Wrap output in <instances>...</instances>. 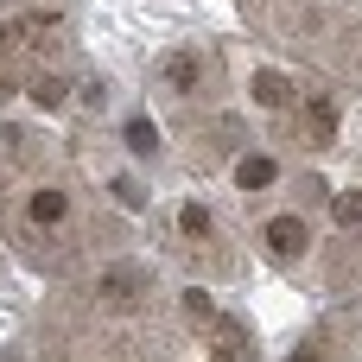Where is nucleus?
I'll list each match as a JSON object with an SVG mask.
<instances>
[{
    "label": "nucleus",
    "instance_id": "nucleus-1",
    "mask_svg": "<svg viewBox=\"0 0 362 362\" xmlns=\"http://www.w3.org/2000/svg\"><path fill=\"white\" fill-rule=\"evenodd\" d=\"M267 248H274V255H299V248H305V223H299V216L267 223Z\"/></svg>",
    "mask_w": 362,
    "mask_h": 362
},
{
    "label": "nucleus",
    "instance_id": "nucleus-2",
    "mask_svg": "<svg viewBox=\"0 0 362 362\" xmlns=\"http://www.w3.org/2000/svg\"><path fill=\"white\" fill-rule=\"evenodd\" d=\"M255 102H261V108H280V102H286V76H280V70H261V76H255Z\"/></svg>",
    "mask_w": 362,
    "mask_h": 362
},
{
    "label": "nucleus",
    "instance_id": "nucleus-3",
    "mask_svg": "<svg viewBox=\"0 0 362 362\" xmlns=\"http://www.w3.org/2000/svg\"><path fill=\"white\" fill-rule=\"evenodd\" d=\"M235 178H242V191H261V185H274V159H261V153H255V159H242V165H235Z\"/></svg>",
    "mask_w": 362,
    "mask_h": 362
},
{
    "label": "nucleus",
    "instance_id": "nucleus-4",
    "mask_svg": "<svg viewBox=\"0 0 362 362\" xmlns=\"http://www.w3.org/2000/svg\"><path fill=\"white\" fill-rule=\"evenodd\" d=\"M140 280H146V274H140V267H115V274H108V280H102V286H108V299H115V305H127V299H134V286H140Z\"/></svg>",
    "mask_w": 362,
    "mask_h": 362
},
{
    "label": "nucleus",
    "instance_id": "nucleus-5",
    "mask_svg": "<svg viewBox=\"0 0 362 362\" xmlns=\"http://www.w3.org/2000/svg\"><path fill=\"white\" fill-rule=\"evenodd\" d=\"M165 76H172L178 89H191V83H197V57H191V51H172V64H165Z\"/></svg>",
    "mask_w": 362,
    "mask_h": 362
},
{
    "label": "nucleus",
    "instance_id": "nucleus-6",
    "mask_svg": "<svg viewBox=\"0 0 362 362\" xmlns=\"http://www.w3.org/2000/svg\"><path fill=\"white\" fill-rule=\"evenodd\" d=\"M305 127H312V140H331V127H337V108H331V102H312Z\"/></svg>",
    "mask_w": 362,
    "mask_h": 362
},
{
    "label": "nucleus",
    "instance_id": "nucleus-7",
    "mask_svg": "<svg viewBox=\"0 0 362 362\" xmlns=\"http://www.w3.org/2000/svg\"><path fill=\"white\" fill-rule=\"evenodd\" d=\"M127 146H134V153H153V146H159V127H153L146 115H140V121H127Z\"/></svg>",
    "mask_w": 362,
    "mask_h": 362
},
{
    "label": "nucleus",
    "instance_id": "nucleus-8",
    "mask_svg": "<svg viewBox=\"0 0 362 362\" xmlns=\"http://www.w3.org/2000/svg\"><path fill=\"white\" fill-rule=\"evenodd\" d=\"M64 216V191H38L32 197V223H57Z\"/></svg>",
    "mask_w": 362,
    "mask_h": 362
},
{
    "label": "nucleus",
    "instance_id": "nucleus-9",
    "mask_svg": "<svg viewBox=\"0 0 362 362\" xmlns=\"http://www.w3.org/2000/svg\"><path fill=\"white\" fill-rule=\"evenodd\" d=\"M178 229H185V235H204V229H210V210H204V204H185V210H178Z\"/></svg>",
    "mask_w": 362,
    "mask_h": 362
},
{
    "label": "nucleus",
    "instance_id": "nucleus-10",
    "mask_svg": "<svg viewBox=\"0 0 362 362\" xmlns=\"http://www.w3.org/2000/svg\"><path fill=\"white\" fill-rule=\"evenodd\" d=\"M337 223H344V229H356V223H362V191L337 197Z\"/></svg>",
    "mask_w": 362,
    "mask_h": 362
},
{
    "label": "nucleus",
    "instance_id": "nucleus-11",
    "mask_svg": "<svg viewBox=\"0 0 362 362\" xmlns=\"http://www.w3.org/2000/svg\"><path fill=\"white\" fill-rule=\"evenodd\" d=\"M32 95H38L45 108H57V102H64V83H57V76H38V83H32Z\"/></svg>",
    "mask_w": 362,
    "mask_h": 362
},
{
    "label": "nucleus",
    "instance_id": "nucleus-12",
    "mask_svg": "<svg viewBox=\"0 0 362 362\" xmlns=\"http://www.w3.org/2000/svg\"><path fill=\"white\" fill-rule=\"evenodd\" d=\"M216 362H255V344H235V331H229V344H223Z\"/></svg>",
    "mask_w": 362,
    "mask_h": 362
},
{
    "label": "nucleus",
    "instance_id": "nucleus-13",
    "mask_svg": "<svg viewBox=\"0 0 362 362\" xmlns=\"http://www.w3.org/2000/svg\"><path fill=\"white\" fill-rule=\"evenodd\" d=\"M115 191H121V204H127V210H140V204H146V191H140V185H134V178H121V185H115Z\"/></svg>",
    "mask_w": 362,
    "mask_h": 362
}]
</instances>
